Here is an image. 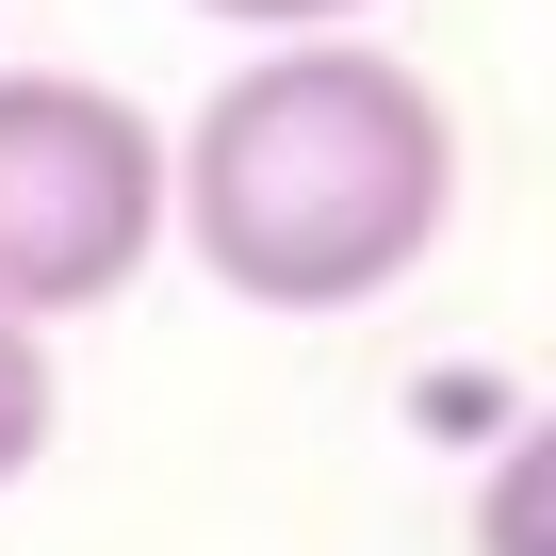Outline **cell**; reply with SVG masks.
<instances>
[{
  "instance_id": "obj_1",
  "label": "cell",
  "mask_w": 556,
  "mask_h": 556,
  "mask_svg": "<svg viewBox=\"0 0 556 556\" xmlns=\"http://www.w3.org/2000/svg\"><path fill=\"white\" fill-rule=\"evenodd\" d=\"M458 213V115L377 34H278L245 50L197 131H164V229L245 312H361Z\"/></svg>"
},
{
  "instance_id": "obj_2",
  "label": "cell",
  "mask_w": 556,
  "mask_h": 556,
  "mask_svg": "<svg viewBox=\"0 0 556 556\" xmlns=\"http://www.w3.org/2000/svg\"><path fill=\"white\" fill-rule=\"evenodd\" d=\"M164 262V131L83 66H0V312L66 328Z\"/></svg>"
},
{
  "instance_id": "obj_3",
  "label": "cell",
  "mask_w": 556,
  "mask_h": 556,
  "mask_svg": "<svg viewBox=\"0 0 556 556\" xmlns=\"http://www.w3.org/2000/svg\"><path fill=\"white\" fill-rule=\"evenodd\" d=\"M475 556H556V409L507 426V458L475 475Z\"/></svg>"
},
{
  "instance_id": "obj_4",
  "label": "cell",
  "mask_w": 556,
  "mask_h": 556,
  "mask_svg": "<svg viewBox=\"0 0 556 556\" xmlns=\"http://www.w3.org/2000/svg\"><path fill=\"white\" fill-rule=\"evenodd\" d=\"M50 426H66V377H50V328H17V312H0V491H17V475L50 458Z\"/></svg>"
},
{
  "instance_id": "obj_5",
  "label": "cell",
  "mask_w": 556,
  "mask_h": 556,
  "mask_svg": "<svg viewBox=\"0 0 556 556\" xmlns=\"http://www.w3.org/2000/svg\"><path fill=\"white\" fill-rule=\"evenodd\" d=\"M197 17H229V34H344V17H377V0H197Z\"/></svg>"
}]
</instances>
